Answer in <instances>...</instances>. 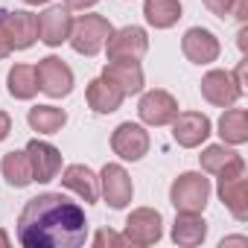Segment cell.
<instances>
[{
	"label": "cell",
	"mask_w": 248,
	"mask_h": 248,
	"mask_svg": "<svg viewBox=\"0 0 248 248\" xmlns=\"http://www.w3.org/2000/svg\"><path fill=\"white\" fill-rule=\"evenodd\" d=\"M99 193H102V199L114 210H123L132 202V193H135L129 172L123 170L120 164H105L102 172H99Z\"/></svg>",
	"instance_id": "cell-8"
},
{
	"label": "cell",
	"mask_w": 248,
	"mask_h": 248,
	"mask_svg": "<svg viewBox=\"0 0 248 248\" xmlns=\"http://www.w3.org/2000/svg\"><path fill=\"white\" fill-rule=\"evenodd\" d=\"M62 184H64L67 190H73L85 204H93V202L99 199V178H96L93 170L85 167V164H70V167H64Z\"/></svg>",
	"instance_id": "cell-18"
},
{
	"label": "cell",
	"mask_w": 248,
	"mask_h": 248,
	"mask_svg": "<svg viewBox=\"0 0 248 248\" xmlns=\"http://www.w3.org/2000/svg\"><path fill=\"white\" fill-rule=\"evenodd\" d=\"M27 123L32 126V132H38V135H56V132L64 129L67 111L56 108V105H35V108H30Z\"/></svg>",
	"instance_id": "cell-22"
},
{
	"label": "cell",
	"mask_w": 248,
	"mask_h": 248,
	"mask_svg": "<svg viewBox=\"0 0 248 248\" xmlns=\"http://www.w3.org/2000/svg\"><path fill=\"white\" fill-rule=\"evenodd\" d=\"M181 50H184V56H187L193 64H210V62L219 59V50H222V47H219V38H216L210 30L193 27V30L184 32Z\"/></svg>",
	"instance_id": "cell-13"
},
{
	"label": "cell",
	"mask_w": 248,
	"mask_h": 248,
	"mask_svg": "<svg viewBox=\"0 0 248 248\" xmlns=\"http://www.w3.org/2000/svg\"><path fill=\"white\" fill-rule=\"evenodd\" d=\"M222 245H245V236H228L222 239Z\"/></svg>",
	"instance_id": "cell-33"
},
{
	"label": "cell",
	"mask_w": 248,
	"mask_h": 248,
	"mask_svg": "<svg viewBox=\"0 0 248 248\" xmlns=\"http://www.w3.org/2000/svg\"><path fill=\"white\" fill-rule=\"evenodd\" d=\"M70 9L67 6H50L47 12L38 15V41H44L47 47H59L70 38Z\"/></svg>",
	"instance_id": "cell-12"
},
{
	"label": "cell",
	"mask_w": 248,
	"mask_h": 248,
	"mask_svg": "<svg viewBox=\"0 0 248 248\" xmlns=\"http://www.w3.org/2000/svg\"><path fill=\"white\" fill-rule=\"evenodd\" d=\"M219 135L231 146H239V143L248 140V114H245V108H231L219 117Z\"/></svg>",
	"instance_id": "cell-26"
},
{
	"label": "cell",
	"mask_w": 248,
	"mask_h": 248,
	"mask_svg": "<svg viewBox=\"0 0 248 248\" xmlns=\"http://www.w3.org/2000/svg\"><path fill=\"white\" fill-rule=\"evenodd\" d=\"M164 236V219L158 210L152 207H138L129 213L126 219V231H123V239L132 245H155Z\"/></svg>",
	"instance_id": "cell-5"
},
{
	"label": "cell",
	"mask_w": 248,
	"mask_h": 248,
	"mask_svg": "<svg viewBox=\"0 0 248 248\" xmlns=\"http://www.w3.org/2000/svg\"><path fill=\"white\" fill-rule=\"evenodd\" d=\"M85 236V210L62 193L30 199L18 216V242L27 248H79Z\"/></svg>",
	"instance_id": "cell-1"
},
{
	"label": "cell",
	"mask_w": 248,
	"mask_h": 248,
	"mask_svg": "<svg viewBox=\"0 0 248 248\" xmlns=\"http://www.w3.org/2000/svg\"><path fill=\"white\" fill-rule=\"evenodd\" d=\"M207 236V222L199 216V213H178L175 216V225H172V242L178 245H202Z\"/></svg>",
	"instance_id": "cell-21"
},
{
	"label": "cell",
	"mask_w": 248,
	"mask_h": 248,
	"mask_svg": "<svg viewBox=\"0 0 248 248\" xmlns=\"http://www.w3.org/2000/svg\"><path fill=\"white\" fill-rule=\"evenodd\" d=\"M210 199V178L202 172H181L170 187V202L178 213H202Z\"/></svg>",
	"instance_id": "cell-2"
},
{
	"label": "cell",
	"mask_w": 248,
	"mask_h": 248,
	"mask_svg": "<svg viewBox=\"0 0 248 248\" xmlns=\"http://www.w3.org/2000/svg\"><path fill=\"white\" fill-rule=\"evenodd\" d=\"M0 245H3V248L9 245V236H6V231H0Z\"/></svg>",
	"instance_id": "cell-35"
},
{
	"label": "cell",
	"mask_w": 248,
	"mask_h": 248,
	"mask_svg": "<svg viewBox=\"0 0 248 248\" xmlns=\"http://www.w3.org/2000/svg\"><path fill=\"white\" fill-rule=\"evenodd\" d=\"M0 172H3L6 184H12L18 190L27 187V184H32V164H30L27 149L24 152H6L3 161H0Z\"/></svg>",
	"instance_id": "cell-23"
},
{
	"label": "cell",
	"mask_w": 248,
	"mask_h": 248,
	"mask_svg": "<svg viewBox=\"0 0 248 248\" xmlns=\"http://www.w3.org/2000/svg\"><path fill=\"white\" fill-rule=\"evenodd\" d=\"M236 38H239V41H236V44H239V50H245V38H248V32H245V30H239V35H236Z\"/></svg>",
	"instance_id": "cell-34"
},
{
	"label": "cell",
	"mask_w": 248,
	"mask_h": 248,
	"mask_svg": "<svg viewBox=\"0 0 248 248\" xmlns=\"http://www.w3.org/2000/svg\"><path fill=\"white\" fill-rule=\"evenodd\" d=\"M99 0H64V6L67 9H79V12H85V9H91V6H96Z\"/></svg>",
	"instance_id": "cell-31"
},
{
	"label": "cell",
	"mask_w": 248,
	"mask_h": 248,
	"mask_svg": "<svg viewBox=\"0 0 248 248\" xmlns=\"http://www.w3.org/2000/svg\"><path fill=\"white\" fill-rule=\"evenodd\" d=\"M85 99H88L91 111H96V114H114V111L120 108V102H123V93H120L108 79H102V76H99V79L88 82Z\"/></svg>",
	"instance_id": "cell-20"
},
{
	"label": "cell",
	"mask_w": 248,
	"mask_h": 248,
	"mask_svg": "<svg viewBox=\"0 0 248 248\" xmlns=\"http://www.w3.org/2000/svg\"><path fill=\"white\" fill-rule=\"evenodd\" d=\"M12 50H15V47H12V38H9V32H6V27H3V18H0V59H6Z\"/></svg>",
	"instance_id": "cell-29"
},
{
	"label": "cell",
	"mask_w": 248,
	"mask_h": 248,
	"mask_svg": "<svg viewBox=\"0 0 248 248\" xmlns=\"http://www.w3.org/2000/svg\"><path fill=\"white\" fill-rule=\"evenodd\" d=\"M9 132H12V117L6 111H0V143L9 138Z\"/></svg>",
	"instance_id": "cell-30"
},
{
	"label": "cell",
	"mask_w": 248,
	"mask_h": 248,
	"mask_svg": "<svg viewBox=\"0 0 248 248\" xmlns=\"http://www.w3.org/2000/svg\"><path fill=\"white\" fill-rule=\"evenodd\" d=\"M35 73H38V88L53 96V99H62L73 91V70L59 59V56H47L35 64Z\"/></svg>",
	"instance_id": "cell-6"
},
{
	"label": "cell",
	"mask_w": 248,
	"mask_h": 248,
	"mask_svg": "<svg viewBox=\"0 0 248 248\" xmlns=\"http://www.w3.org/2000/svg\"><path fill=\"white\" fill-rule=\"evenodd\" d=\"M102 79H108L123 96L143 91V67L138 62H111V64H105Z\"/></svg>",
	"instance_id": "cell-17"
},
{
	"label": "cell",
	"mask_w": 248,
	"mask_h": 248,
	"mask_svg": "<svg viewBox=\"0 0 248 248\" xmlns=\"http://www.w3.org/2000/svg\"><path fill=\"white\" fill-rule=\"evenodd\" d=\"M143 15H146V21L155 30H170L181 18V3H178V0H146V3H143Z\"/></svg>",
	"instance_id": "cell-25"
},
{
	"label": "cell",
	"mask_w": 248,
	"mask_h": 248,
	"mask_svg": "<svg viewBox=\"0 0 248 248\" xmlns=\"http://www.w3.org/2000/svg\"><path fill=\"white\" fill-rule=\"evenodd\" d=\"M27 155H30V164H32V181L47 184V181H53L62 172V152L53 143L30 140L27 143Z\"/></svg>",
	"instance_id": "cell-14"
},
{
	"label": "cell",
	"mask_w": 248,
	"mask_h": 248,
	"mask_svg": "<svg viewBox=\"0 0 248 248\" xmlns=\"http://www.w3.org/2000/svg\"><path fill=\"white\" fill-rule=\"evenodd\" d=\"M111 149L123 161H140L149 152V132L138 123H120L111 135Z\"/></svg>",
	"instance_id": "cell-7"
},
{
	"label": "cell",
	"mask_w": 248,
	"mask_h": 248,
	"mask_svg": "<svg viewBox=\"0 0 248 248\" xmlns=\"http://www.w3.org/2000/svg\"><path fill=\"white\" fill-rule=\"evenodd\" d=\"M199 158H202V170H204V172H213V175H219V178H228V175H239V172H245V161H242V155L233 152V149H228L225 143L207 146Z\"/></svg>",
	"instance_id": "cell-15"
},
{
	"label": "cell",
	"mask_w": 248,
	"mask_h": 248,
	"mask_svg": "<svg viewBox=\"0 0 248 248\" xmlns=\"http://www.w3.org/2000/svg\"><path fill=\"white\" fill-rule=\"evenodd\" d=\"M111 32H114V27L108 24V18H102V15H82L79 21H73L67 41H70V47L79 56H96L105 47Z\"/></svg>",
	"instance_id": "cell-3"
},
{
	"label": "cell",
	"mask_w": 248,
	"mask_h": 248,
	"mask_svg": "<svg viewBox=\"0 0 248 248\" xmlns=\"http://www.w3.org/2000/svg\"><path fill=\"white\" fill-rule=\"evenodd\" d=\"M6 85H9V93L15 99H32L41 88H38V73L32 64H15L6 76Z\"/></svg>",
	"instance_id": "cell-24"
},
{
	"label": "cell",
	"mask_w": 248,
	"mask_h": 248,
	"mask_svg": "<svg viewBox=\"0 0 248 248\" xmlns=\"http://www.w3.org/2000/svg\"><path fill=\"white\" fill-rule=\"evenodd\" d=\"M3 27L9 32L15 50H27L38 41V15H32V12H6Z\"/></svg>",
	"instance_id": "cell-19"
},
{
	"label": "cell",
	"mask_w": 248,
	"mask_h": 248,
	"mask_svg": "<svg viewBox=\"0 0 248 248\" xmlns=\"http://www.w3.org/2000/svg\"><path fill=\"white\" fill-rule=\"evenodd\" d=\"M172 138L184 149L202 146L210 138V120H207V114H199V111H181V114H175V120H172Z\"/></svg>",
	"instance_id": "cell-11"
},
{
	"label": "cell",
	"mask_w": 248,
	"mask_h": 248,
	"mask_svg": "<svg viewBox=\"0 0 248 248\" xmlns=\"http://www.w3.org/2000/svg\"><path fill=\"white\" fill-rule=\"evenodd\" d=\"M236 21H245L248 18V0H233V12H231Z\"/></svg>",
	"instance_id": "cell-32"
},
{
	"label": "cell",
	"mask_w": 248,
	"mask_h": 248,
	"mask_svg": "<svg viewBox=\"0 0 248 248\" xmlns=\"http://www.w3.org/2000/svg\"><path fill=\"white\" fill-rule=\"evenodd\" d=\"M202 3L216 15V18H228L233 12V0H202Z\"/></svg>",
	"instance_id": "cell-28"
},
{
	"label": "cell",
	"mask_w": 248,
	"mask_h": 248,
	"mask_svg": "<svg viewBox=\"0 0 248 248\" xmlns=\"http://www.w3.org/2000/svg\"><path fill=\"white\" fill-rule=\"evenodd\" d=\"M3 15H6V9H3V6H0V18H3Z\"/></svg>",
	"instance_id": "cell-37"
},
{
	"label": "cell",
	"mask_w": 248,
	"mask_h": 248,
	"mask_svg": "<svg viewBox=\"0 0 248 248\" xmlns=\"http://www.w3.org/2000/svg\"><path fill=\"white\" fill-rule=\"evenodd\" d=\"M242 85L236 82L233 73L228 70H210L204 73L202 79V96L210 102V105H219V108H231L239 96H242Z\"/></svg>",
	"instance_id": "cell-9"
},
{
	"label": "cell",
	"mask_w": 248,
	"mask_h": 248,
	"mask_svg": "<svg viewBox=\"0 0 248 248\" xmlns=\"http://www.w3.org/2000/svg\"><path fill=\"white\" fill-rule=\"evenodd\" d=\"M93 245H96V248H105V245H114V248H120V245H126V239H123L120 233H114V231H108V228H102V231H96V236H93Z\"/></svg>",
	"instance_id": "cell-27"
},
{
	"label": "cell",
	"mask_w": 248,
	"mask_h": 248,
	"mask_svg": "<svg viewBox=\"0 0 248 248\" xmlns=\"http://www.w3.org/2000/svg\"><path fill=\"white\" fill-rule=\"evenodd\" d=\"M138 114L146 126H170L178 114V102L170 91H146L138 102Z\"/></svg>",
	"instance_id": "cell-10"
},
{
	"label": "cell",
	"mask_w": 248,
	"mask_h": 248,
	"mask_svg": "<svg viewBox=\"0 0 248 248\" xmlns=\"http://www.w3.org/2000/svg\"><path fill=\"white\" fill-rule=\"evenodd\" d=\"M108 62H138L149 50V35L143 27H123L108 35Z\"/></svg>",
	"instance_id": "cell-4"
},
{
	"label": "cell",
	"mask_w": 248,
	"mask_h": 248,
	"mask_svg": "<svg viewBox=\"0 0 248 248\" xmlns=\"http://www.w3.org/2000/svg\"><path fill=\"white\" fill-rule=\"evenodd\" d=\"M219 199L236 222H245L248 219V178H245V172L219 178Z\"/></svg>",
	"instance_id": "cell-16"
},
{
	"label": "cell",
	"mask_w": 248,
	"mask_h": 248,
	"mask_svg": "<svg viewBox=\"0 0 248 248\" xmlns=\"http://www.w3.org/2000/svg\"><path fill=\"white\" fill-rule=\"evenodd\" d=\"M24 3H30V6H38V3H50V0H24Z\"/></svg>",
	"instance_id": "cell-36"
}]
</instances>
